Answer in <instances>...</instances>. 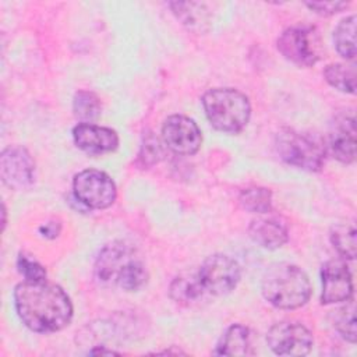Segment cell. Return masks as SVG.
Listing matches in <instances>:
<instances>
[{
  "label": "cell",
  "instance_id": "cell-18",
  "mask_svg": "<svg viewBox=\"0 0 357 357\" xmlns=\"http://www.w3.org/2000/svg\"><path fill=\"white\" fill-rule=\"evenodd\" d=\"M333 40L336 50L344 59L353 60L356 57V15H349L343 18L335 32Z\"/></svg>",
  "mask_w": 357,
  "mask_h": 357
},
{
  "label": "cell",
  "instance_id": "cell-9",
  "mask_svg": "<svg viewBox=\"0 0 357 357\" xmlns=\"http://www.w3.org/2000/svg\"><path fill=\"white\" fill-rule=\"evenodd\" d=\"M0 176L13 190L31 187L35 177V162L29 152L20 145L7 146L0 156Z\"/></svg>",
  "mask_w": 357,
  "mask_h": 357
},
{
  "label": "cell",
  "instance_id": "cell-5",
  "mask_svg": "<svg viewBox=\"0 0 357 357\" xmlns=\"http://www.w3.org/2000/svg\"><path fill=\"white\" fill-rule=\"evenodd\" d=\"M278 50L284 59L300 66L310 67L319 60L321 39L311 25H293L282 32L278 39Z\"/></svg>",
  "mask_w": 357,
  "mask_h": 357
},
{
  "label": "cell",
  "instance_id": "cell-13",
  "mask_svg": "<svg viewBox=\"0 0 357 357\" xmlns=\"http://www.w3.org/2000/svg\"><path fill=\"white\" fill-rule=\"evenodd\" d=\"M75 145L89 155L113 152L119 146V135L114 130L93 123H79L73 128Z\"/></svg>",
  "mask_w": 357,
  "mask_h": 357
},
{
  "label": "cell",
  "instance_id": "cell-29",
  "mask_svg": "<svg viewBox=\"0 0 357 357\" xmlns=\"http://www.w3.org/2000/svg\"><path fill=\"white\" fill-rule=\"evenodd\" d=\"M40 233L47 238H53V237L59 236V233H60V223L59 222H47L40 227Z\"/></svg>",
  "mask_w": 357,
  "mask_h": 357
},
{
  "label": "cell",
  "instance_id": "cell-25",
  "mask_svg": "<svg viewBox=\"0 0 357 357\" xmlns=\"http://www.w3.org/2000/svg\"><path fill=\"white\" fill-rule=\"evenodd\" d=\"M344 307H340L333 314V326L336 331L350 343L356 342L357 331H356V308L351 298Z\"/></svg>",
  "mask_w": 357,
  "mask_h": 357
},
{
  "label": "cell",
  "instance_id": "cell-23",
  "mask_svg": "<svg viewBox=\"0 0 357 357\" xmlns=\"http://www.w3.org/2000/svg\"><path fill=\"white\" fill-rule=\"evenodd\" d=\"M331 241L340 255L349 259L356 258V227L353 223H340L332 227Z\"/></svg>",
  "mask_w": 357,
  "mask_h": 357
},
{
  "label": "cell",
  "instance_id": "cell-19",
  "mask_svg": "<svg viewBox=\"0 0 357 357\" xmlns=\"http://www.w3.org/2000/svg\"><path fill=\"white\" fill-rule=\"evenodd\" d=\"M324 77L329 85L340 92H356V67L354 64L332 63L325 67Z\"/></svg>",
  "mask_w": 357,
  "mask_h": 357
},
{
  "label": "cell",
  "instance_id": "cell-22",
  "mask_svg": "<svg viewBox=\"0 0 357 357\" xmlns=\"http://www.w3.org/2000/svg\"><path fill=\"white\" fill-rule=\"evenodd\" d=\"M202 293H204V289L199 283L198 275L177 276L170 284V297L174 301L181 304H188L191 301H195Z\"/></svg>",
  "mask_w": 357,
  "mask_h": 357
},
{
  "label": "cell",
  "instance_id": "cell-16",
  "mask_svg": "<svg viewBox=\"0 0 357 357\" xmlns=\"http://www.w3.org/2000/svg\"><path fill=\"white\" fill-rule=\"evenodd\" d=\"M169 6L177 20L190 31L198 33L208 31L211 15L205 4L194 1H173Z\"/></svg>",
  "mask_w": 357,
  "mask_h": 357
},
{
  "label": "cell",
  "instance_id": "cell-20",
  "mask_svg": "<svg viewBox=\"0 0 357 357\" xmlns=\"http://www.w3.org/2000/svg\"><path fill=\"white\" fill-rule=\"evenodd\" d=\"M148 279L146 269L142 264V261L138 257H134L130 259L126 266L120 271L117 275L114 283L127 291H134L141 289Z\"/></svg>",
  "mask_w": 357,
  "mask_h": 357
},
{
  "label": "cell",
  "instance_id": "cell-2",
  "mask_svg": "<svg viewBox=\"0 0 357 357\" xmlns=\"http://www.w3.org/2000/svg\"><path fill=\"white\" fill-rule=\"evenodd\" d=\"M264 298L282 310H294L304 305L311 296L308 276L297 266L289 262L271 265L261 283Z\"/></svg>",
  "mask_w": 357,
  "mask_h": 357
},
{
  "label": "cell",
  "instance_id": "cell-27",
  "mask_svg": "<svg viewBox=\"0 0 357 357\" xmlns=\"http://www.w3.org/2000/svg\"><path fill=\"white\" fill-rule=\"evenodd\" d=\"M160 156H162V148H160L159 139L155 138L153 135H148L139 152V160L142 162V166H151L156 163Z\"/></svg>",
  "mask_w": 357,
  "mask_h": 357
},
{
  "label": "cell",
  "instance_id": "cell-10",
  "mask_svg": "<svg viewBox=\"0 0 357 357\" xmlns=\"http://www.w3.org/2000/svg\"><path fill=\"white\" fill-rule=\"evenodd\" d=\"M162 135L167 148L178 155L195 153L202 142L197 123L183 114L167 117L162 127Z\"/></svg>",
  "mask_w": 357,
  "mask_h": 357
},
{
  "label": "cell",
  "instance_id": "cell-26",
  "mask_svg": "<svg viewBox=\"0 0 357 357\" xmlns=\"http://www.w3.org/2000/svg\"><path fill=\"white\" fill-rule=\"evenodd\" d=\"M17 268L25 280H45V268L33 258L25 254H20L17 258Z\"/></svg>",
  "mask_w": 357,
  "mask_h": 357
},
{
  "label": "cell",
  "instance_id": "cell-3",
  "mask_svg": "<svg viewBox=\"0 0 357 357\" xmlns=\"http://www.w3.org/2000/svg\"><path fill=\"white\" fill-rule=\"evenodd\" d=\"M202 105L209 123L223 132H240L251 116L248 98L233 88L206 91L202 96Z\"/></svg>",
  "mask_w": 357,
  "mask_h": 357
},
{
  "label": "cell",
  "instance_id": "cell-21",
  "mask_svg": "<svg viewBox=\"0 0 357 357\" xmlns=\"http://www.w3.org/2000/svg\"><path fill=\"white\" fill-rule=\"evenodd\" d=\"M238 202L252 213H268L272 209V192L265 187H250L241 191Z\"/></svg>",
  "mask_w": 357,
  "mask_h": 357
},
{
  "label": "cell",
  "instance_id": "cell-1",
  "mask_svg": "<svg viewBox=\"0 0 357 357\" xmlns=\"http://www.w3.org/2000/svg\"><path fill=\"white\" fill-rule=\"evenodd\" d=\"M14 305L24 325L38 333L61 331L73 318V304L67 293L46 280H24L17 284Z\"/></svg>",
  "mask_w": 357,
  "mask_h": 357
},
{
  "label": "cell",
  "instance_id": "cell-12",
  "mask_svg": "<svg viewBox=\"0 0 357 357\" xmlns=\"http://www.w3.org/2000/svg\"><path fill=\"white\" fill-rule=\"evenodd\" d=\"M322 304L347 301L353 294V280L346 262L331 259L322 266Z\"/></svg>",
  "mask_w": 357,
  "mask_h": 357
},
{
  "label": "cell",
  "instance_id": "cell-6",
  "mask_svg": "<svg viewBox=\"0 0 357 357\" xmlns=\"http://www.w3.org/2000/svg\"><path fill=\"white\" fill-rule=\"evenodd\" d=\"M75 198L88 208L105 209L116 201V184L105 173L96 169L79 172L73 181Z\"/></svg>",
  "mask_w": 357,
  "mask_h": 357
},
{
  "label": "cell",
  "instance_id": "cell-17",
  "mask_svg": "<svg viewBox=\"0 0 357 357\" xmlns=\"http://www.w3.org/2000/svg\"><path fill=\"white\" fill-rule=\"evenodd\" d=\"M219 356H247L252 354L250 331L243 325H231L222 335L213 351Z\"/></svg>",
  "mask_w": 357,
  "mask_h": 357
},
{
  "label": "cell",
  "instance_id": "cell-14",
  "mask_svg": "<svg viewBox=\"0 0 357 357\" xmlns=\"http://www.w3.org/2000/svg\"><path fill=\"white\" fill-rule=\"evenodd\" d=\"M135 257L134 250L123 241L106 244L96 258L95 272L102 282H114L126 264Z\"/></svg>",
  "mask_w": 357,
  "mask_h": 357
},
{
  "label": "cell",
  "instance_id": "cell-24",
  "mask_svg": "<svg viewBox=\"0 0 357 357\" xmlns=\"http://www.w3.org/2000/svg\"><path fill=\"white\" fill-rule=\"evenodd\" d=\"M73 110L78 120L82 123H91L96 120L100 113V102L93 92L78 91L73 99Z\"/></svg>",
  "mask_w": 357,
  "mask_h": 357
},
{
  "label": "cell",
  "instance_id": "cell-4",
  "mask_svg": "<svg viewBox=\"0 0 357 357\" xmlns=\"http://www.w3.org/2000/svg\"><path fill=\"white\" fill-rule=\"evenodd\" d=\"M275 146L279 158L298 169L308 172L321 170L325 162V145L318 135L282 128L276 134Z\"/></svg>",
  "mask_w": 357,
  "mask_h": 357
},
{
  "label": "cell",
  "instance_id": "cell-7",
  "mask_svg": "<svg viewBox=\"0 0 357 357\" xmlns=\"http://www.w3.org/2000/svg\"><path fill=\"white\" fill-rule=\"evenodd\" d=\"M240 276V265L225 254L208 257L198 271V279L204 291L213 296L229 294L236 289Z\"/></svg>",
  "mask_w": 357,
  "mask_h": 357
},
{
  "label": "cell",
  "instance_id": "cell-11",
  "mask_svg": "<svg viewBox=\"0 0 357 357\" xmlns=\"http://www.w3.org/2000/svg\"><path fill=\"white\" fill-rule=\"evenodd\" d=\"M329 148L333 156L343 162L351 163L356 156V117L353 110L336 113L329 124Z\"/></svg>",
  "mask_w": 357,
  "mask_h": 357
},
{
  "label": "cell",
  "instance_id": "cell-15",
  "mask_svg": "<svg viewBox=\"0 0 357 357\" xmlns=\"http://www.w3.org/2000/svg\"><path fill=\"white\" fill-rule=\"evenodd\" d=\"M248 233L254 243L268 250L280 248L289 237L286 223L275 216L254 219L248 227Z\"/></svg>",
  "mask_w": 357,
  "mask_h": 357
},
{
  "label": "cell",
  "instance_id": "cell-28",
  "mask_svg": "<svg viewBox=\"0 0 357 357\" xmlns=\"http://www.w3.org/2000/svg\"><path fill=\"white\" fill-rule=\"evenodd\" d=\"M305 4L307 7H310L311 10H314L321 15H332L347 7V3L344 1H312Z\"/></svg>",
  "mask_w": 357,
  "mask_h": 357
},
{
  "label": "cell",
  "instance_id": "cell-8",
  "mask_svg": "<svg viewBox=\"0 0 357 357\" xmlns=\"http://www.w3.org/2000/svg\"><path fill=\"white\" fill-rule=\"evenodd\" d=\"M271 350L279 356H305L314 344L312 333L298 322L282 321L271 326L266 335Z\"/></svg>",
  "mask_w": 357,
  "mask_h": 357
}]
</instances>
